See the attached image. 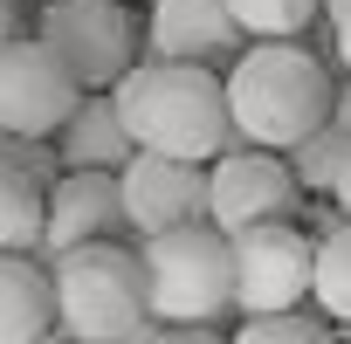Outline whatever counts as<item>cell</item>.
I'll use <instances>...</instances> for the list:
<instances>
[{
    "instance_id": "cell-1",
    "label": "cell",
    "mask_w": 351,
    "mask_h": 344,
    "mask_svg": "<svg viewBox=\"0 0 351 344\" xmlns=\"http://www.w3.org/2000/svg\"><path fill=\"white\" fill-rule=\"evenodd\" d=\"M138 151H165V158H186V165H214L234 138V110H228V76L200 69V62H131L124 83L110 90Z\"/></svg>"
},
{
    "instance_id": "cell-2",
    "label": "cell",
    "mask_w": 351,
    "mask_h": 344,
    "mask_svg": "<svg viewBox=\"0 0 351 344\" xmlns=\"http://www.w3.org/2000/svg\"><path fill=\"white\" fill-rule=\"evenodd\" d=\"M330 69L303 42H248L228 69V110L234 138L255 151H296L310 131L330 124Z\"/></svg>"
},
{
    "instance_id": "cell-3",
    "label": "cell",
    "mask_w": 351,
    "mask_h": 344,
    "mask_svg": "<svg viewBox=\"0 0 351 344\" xmlns=\"http://www.w3.org/2000/svg\"><path fill=\"white\" fill-rule=\"evenodd\" d=\"M138 323H152L145 255H131L124 241H90L56 262V330L69 344H104Z\"/></svg>"
},
{
    "instance_id": "cell-4",
    "label": "cell",
    "mask_w": 351,
    "mask_h": 344,
    "mask_svg": "<svg viewBox=\"0 0 351 344\" xmlns=\"http://www.w3.org/2000/svg\"><path fill=\"white\" fill-rule=\"evenodd\" d=\"M138 255H145L152 323H221L234 310V241L214 221L152 234Z\"/></svg>"
},
{
    "instance_id": "cell-5",
    "label": "cell",
    "mask_w": 351,
    "mask_h": 344,
    "mask_svg": "<svg viewBox=\"0 0 351 344\" xmlns=\"http://www.w3.org/2000/svg\"><path fill=\"white\" fill-rule=\"evenodd\" d=\"M35 42H49L83 90H117L138 62V21L117 0H49L35 14Z\"/></svg>"
},
{
    "instance_id": "cell-6",
    "label": "cell",
    "mask_w": 351,
    "mask_h": 344,
    "mask_svg": "<svg viewBox=\"0 0 351 344\" xmlns=\"http://www.w3.org/2000/svg\"><path fill=\"white\" fill-rule=\"evenodd\" d=\"M303 214V180L289 172L282 151H255V145H228L207 165V221L234 241L248 228L269 221H296Z\"/></svg>"
},
{
    "instance_id": "cell-7",
    "label": "cell",
    "mask_w": 351,
    "mask_h": 344,
    "mask_svg": "<svg viewBox=\"0 0 351 344\" xmlns=\"http://www.w3.org/2000/svg\"><path fill=\"white\" fill-rule=\"evenodd\" d=\"M310 275H317V234H303L296 221H269V228L234 234V310L241 317L303 310Z\"/></svg>"
},
{
    "instance_id": "cell-8",
    "label": "cell",
    "mask_w": 351,
    "mask_h": 344,
    "mask_svg": "<svg viewBox=\"0 0 351 344\" xmlns=\"http://www.w3.org/2000/svg\"><path fill=\"white\" fill-rule=\"evenodd\" d=\"M83 97L90 90L69 76V62L49 42L21 35L14 49H0V131H14V138H56Z\"/></svg>"
},
{
    "instance_id": "cell-9",
    "label": "cell",
    "mask_w": 351,
    "mask_h": 344,
    "mask_svg": "<svg viewBox=\"0 0 351 344\" xmlns=\"http://www.w3.org/2000/svg\"><path fill=\"white\" fill-rule=\"evenodd\" d=\"M117 193H124V228L131 234H172V228H200L207 221V165L186 158H165V151H138L117 172Z\"/></svg>"
},
{
    "instance_id": "cell-10",
    "label": "cell",
    "mask_w": 351,
    "mask_h": 344,
    "mask_svg": "<svg viewBox=\"0 0 351 344\" xmlns=\"http://www.w3.org/2000/svg\"><path fill=\"white\" fill-rule=\"evenodd\" d=\"M124 234V193H117V172H62L49 186L42 207V262L56 269L62 255L90 248V241H117Z\"/></svg>"
},
{
    "instance_id": "cell-11",
    "label": "cell",
    "mask_w": 351,
    "mask_h": 344,
    "mask_svg": "<svg viewBox=\"0 0 351 344\" xmlns=\"http://www.w3.org/2000/svg\"><path fill=\"white\" fill-rule=\"evenodd\" d=\"M145 49L158 62H200V69L228 76L241 56V21L228 14V0H152Z\"/></svg>"
},
{
    "instance_id": "cell-12",
    "label": "cell",
    "mask_w": 351,
    "mask_h": 344,
    "mask_svg": "<svg viewBox=\"0 0 351 344\" xmlns=\"http://www.w3.org/2000/svg\"><path fill=\"white\" fill-rule=\"evenodd\" d=\"M56 151H62V172H124L138 158V138H131L117 97L110 90H90L69 110V124L56 131Z\"/></svg>"
},
{
    "instance_id": "cell-13",
    "label": "cell",
    "mask_w": 351,
    "mask_h": 344,
    "mask_svg": "<svg viewBox=\"0 0 351 344\" xmlns=\"http://www.w3.org/2000/svg\"><path fill=\"white\" fill-rule=\"evenodd\" d=\"M56 337V269L42 255H0V344Z\"/></svg>"
},
{
    "instance_id": "cell-14",
    "label": "cell",
    "mask_w": 351,
    "mask_h": 344,
    "mask_svg": "<svg viewBox=\"0 0 351 344\" xmlns=\"http://www.w3.org/2000/svg\"><path fill=\"white\" fill-rule=\"evenodd\" d=\"M310 303L324 323L351 330V221H337L330 234H317V275H310Z\"/></svg>"
},
{
    "instance_id": "cell-15",
    "label": "cell",
    "mask_w": 351,
    "mask_h": 344,
    "mask_svg": "<svg viewBox=\"0 0 351 344\" xmlns=\"http://www.w3.org/2000/svg\"><path fill=\"white\" fill-rule=\"evenodd\" d=\"M42 207H49V193L0 165V255H35L42 248Z\"/></svg>"
},
{
    "instance_id": "cell-16",
    "label": "cell",
    "mask_w": 351,
    "mask_h": 344,
    "mask_svg": "<svg viewBox=\"0 0 351 344\" xmlns=\"http://www.w3.org/2000/svg\"><path fill=\"white\" fill-rule=\"evenodd\" d=\"M248 42H303L324 21V0H228Z\"/></svg>"
},
{
    "instance_id": "cell-17",
    "label": "cell",
    "mask_w": 351,
    "mask_h": 344,
    "mask_svg": "<svg viewBox=\"0 0 351 344\" xmlns=\"http://www.w3.org/2000/svg\"><path fill=\"white\" fill-rule=\"evenodd\" d=\"M344 151H351V138H344L337 124H324V131H310V138H303L296 151H282V158H289V172L303 180V193H330V186H337Z\"/></svg>"
},
{
    "instance_id": "cell-18",
    "label": "cell",
    "mask_w": 351,
    "mask_h": 344,
    "mask_svg": "<svg viewBox=\"0 0 351 344\" xmlns=\"http://www.w3.org/2000/svg\"><path fill=\"white\" fill-rule=\"evenodd\" d=\"M228 344H337V323L310 317V310H282V317H241V330Z\"/></svg>"
},
{
    "instance_id": "cell-19",
    "label": "cell",
    "mask_w": 351,
    "mask_h": 344,
    "mask_svg": "<svg viewBox=\"0 0 351 344\" xmlns=\"http://www.w3.org/2000/svg\"><path fill=\"white\" fill-rule=\"evenodd\" d=\"M0 165L21 172V180H35L42 193L62 180V151H56V138H14V131H0Z\"/></svg>"
},
{
    "instance_id": "cell-20",
    "label": "cell",
    "mask_w": 351,
    "mask_h": 344,
    "mask_svg": "<svg viewBox=\"0 0 351 344\" xmlns=\"http://www.w3.org/2000/svg\"><path fill=\"white\" fill-rule=\"evenodd\" d=\"M152 344H228L214 323H158V337Z\"/></svg>"
},
{
    "instance_id": "cell-21",
    "label": "cell",
    "mask_w": 351,
    "mask_h": 344,
    "mask_svg": "<svg viewBox=\"0 0 351 344\" xmlns=\"http://www.w3.org/2000/svg\"><path fill=\"white\" fill-rule=\"evenodd\" d=\"M330 200H337V221H351V151H344V165H337V186H330Z\"/></svg>"
},
{
    "instance_id": "cell-22",
    "label": "cell",
    "mask_w": 351,
    "mask_h": 344,
    "mask_svg": "<svg viewBox=\"0 0 351 344\" xmlns=\"http://www.w3.org/2000/svg\"><path fill=\"white\" fill-rule=\"evenodd\" d=\"M330 124L351 138V76H344V83H337V97H330Z\"/></svg>"
},
{
    "instance_id": "cell-23",
    "label": "cell",
    "mask_w": 351,
    "mask_h": 344,
    "mask_svg": "<svg viewBox=\"0 0 351 344\" xmlns=\"http://www.w3.org/2000/svg\"><path fill=\"white\" fill-rule=\"evenodd\" d=\"M330 42H337V62H344V76H351V14L330 21Z\"/></svg>"
},
{
    "instance_id": "cell-24",
    "label": "cell",
    "mask_w": 351,
    "mask_h": 344,
    "mask_svg": "<svg viewBox=\"0 0 351 344\" xmlns=\"http://www.w3.org/2000/svg\"><path fill=\"white\" fill-rule=\"evenodd\" d=\"M21 42V14H14V0H0V49H14Z\"/></svg>"
},
{
    "instance_id": "cell-25",
    "label": "cell",
    "mask_w": 351,
    "mask_h": 344,
    "mask_svg": "<svg viewBox=\"0 0 351 344\" xmlns=\"http://www.w3.org/2000/svg\"><path fill=\"white\" fill-rule=\"evenodd\" d=\"M158 337V323H138V330H124V337H104V344H152Z\"/></svg>"
},
{
    "instance_id": "cell-26",
    "label": "cell",
    "mask_w": 351,
    "mask_h": 344,
    "mask_svg": "<svg viewBox=\"0 0 351 344\" xmlns=\"http://www.w3.org/2000/svg\"><path fill=\"white\" fill-rule=\"evenodd\" d=\"M337 14H351V0H324V21H337Z\"/></svg>"
},
{
    "instance_id": "cell-27",
    "label": "cell",
    "mask_w": 351,
    "mask_h": 344,
    "mask_svg": "<svg viewBox=\"0 0 351 344\" xmlns=\"http://www.w3.org/2000/svg\"><path fill=\"white\" fill-rule=\"evenodd\" d=\"M42 344H69V337H62V330H56V337H42Z\"/></svg>"
},
{
    "instance_id": "cell-28",
    "label": "cell",
    "mask_w": 351,
    "mask_h": 344,
    "mask_svg": "<svg viewBox=\"0 0 351 344\" xmlns=\"http://www.w3.org/2000/svg\"><path fill=\"white\" fill-rule=\"evenodd\" d=\"M117 8H131V0H117Z\"/></svg>"
}]
</instances>
